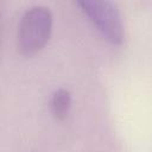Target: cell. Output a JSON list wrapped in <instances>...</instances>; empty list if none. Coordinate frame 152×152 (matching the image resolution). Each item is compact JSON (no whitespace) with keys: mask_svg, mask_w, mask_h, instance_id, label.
Segmentation results:
<instances>
[{"mask_svg":"<svg viewBox=\"0 0 152 152\" xmlns=\"http://www.w3.org/2000/svg\"><path fill=\"white\" fill-rule=\"evenodd\" d=\"M52 28V14L45 6H33L21 17L17 45L21 53L33 55L48 43Z\"/></svg>","mask_w":152,"mask_h":152,"instance_id":"6da1fadb","label":"cell"},{"mask_svg":"<svg viewBox=\"0 0 152 152\" xmlns=\"http://www.w3.org/2000/svg\"><path fill=\"white\" fill-rule=\"evenodd\" d=\"M77 5L90 18L106 39L113 44H120L122 42L124 26L115 4L108 0H83L77 1Z\"/></svg>","mask_w":152,"mask_h":152,"instance_id":"7a4b0ae2","label":"cell"},{"mask_svg":"<svg viewBox=\"0 0 152 152\" xmlns=\"http://www.w3.org/2000/svg\"><path fill=\"white\" fill-rule=\"evenodd\" d=\"M71 106V96L66 89H58L51 97V110L57 119H64Z\"/></svg>","mask_w":152,"mask_h":152,"instance_id":"3957f363","label":"cell"}]
</instances>
